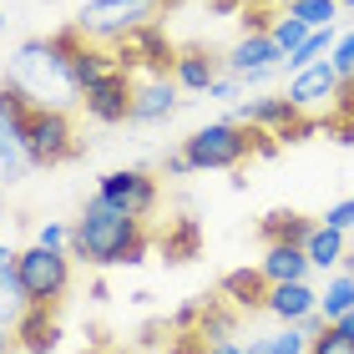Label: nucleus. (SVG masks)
Instances as JSON below:
<instances>
[{
  "mask_svg": "<svg viewBox=\"0 0 354 354\" xmlns=\"http://www.w3.org/2000/svg\"><path fill=\"white\" fill-rule=\"evenodd\" d=\"M71 259H82L91 268H122V263H142L147 259V228L142 218L111 207L102 192H91L82 218L71 228Z\"/></svg>",
  "mask_w": 354,
  "mask_h": 354,
  "instance_id": "f257e3e1",
  "label": "nucleus"
},
{
  "mask_svg": "<svg viewBox=\"0 0 354 354\" xmlns=\"http://www.w3.org/2000/svg\"><path fill=\"white\" fill-rule=\"evenodd\" d=\"M183 152L198 172H233V167H243L248 157L279 152V137L259 132V127H248L238 117H223V122H207L192 137H183Z\"/></svg>",
  "mask_w": 354,
  "mask_h": 354,
  "instance_id": "f03ea898",
  "label": "nucleus"
},
{
  "mask_svg": "<svg viewBox=\"0 0 354 354\" xmlns=\"http://www.w3.org/2000/svg\"><path fill=\"white\" fill-rule=\"evenodd\" d=\"M10 76H15L30 96H36L41 106L82 102V91H76V82H71V66H66V56H61V46H56L51 36H46V41H21Z\"/></svg>",
  "mask_w": 354,
  "mask_h": 354,
  "instance_id": "7ed1b4c3",
  "label": "nucleus"
},
{
  "mask_svg": "<svg viewBox=\"0 0 354 354\" xmlns=\"http://www.w3.org/2000/svg\"><path fill=\"white\" fill-rule=\"evenodd\" d=\"M15 283H21L30 309H61V299H66V288H71V253L30 243L21 259H15Z\"/></svg>",
  "mask_w": 354,
  "mask_h": 354,
  "instance_id": "20e7f679",
  "label": "nucleus"
},
{
  "mask_svg": "<svg viewBox=\"0 0 354 354\" xmlns=\"http://www.w3.org/2000/svg\"><path fill=\"white\" fill-rule=\"evenodd\" d=\"M21 137H26V157L30 167H61L71 157H82V137L66 117V106H30V117L21 122Z\"/></svg>",
  "mask_w": 354,
  "mask_h": 354,
  "instance_id": "39448f33",
  "label": "nucleus"
},
{
  "mask_svg": "<svg viewBox=\"0 0 354 354\" xmlns=\"http://www.w3.org/2000/svg\"><path fill=\"white\" fill-rule=\"evenodd\" d=\"M167 10V0H86L82 10H76V30H86L91 41H122L127 30L137 26H157V15Z\"/></svg>",
  "mask_w": 354,
  "mask_h": 354,
  "instance_id": "423d86ee",
  "label": "nucleus"
},
{
  "mask_svg": "<svg viewBox=\"0 0 354 354\" xmlns=\"http://www.w3.org/2000/svg\"><path fill=\"white\" fill-rule=\"evenodd\" d=\"M51 41L61 46V56H66L76 91H86V86H96V82H106V76H117V71H122V66H117V51H111L106 41H91L86 30H76V26L56 30Z\"/></svg>",
  "mask_w": 354,
  "mask_h": 354,
  "instance_id": "0eeeda50",
  "label": "nucleus"
},
{
  "mask_svg": "<svg viewBox=\"0 0 354 354\" xmlns=\"http://www.w3.org/2000/svg\"><path fill=\"white\" fill-rule=\"evenodd\" d=\"M111 51H117V66L127 76H172L177 46L162 36V26H137L122 41H111Z\"/></svg>",
  "mask_w": 354,
  "mask_h": 354,
  "instance_id": "6e6552de",
  "label": "nucleus"
},
{
  "mask_svg": "<svg viewBox=\"0 0 354 354\" xmlns=\"http://www.w3.org/2000/svg\"><path fill=\"white\" fill-rule=\"evenodd\" d=\"M96 192H102L111 207H122V213H132V218H142V223H147V213L157 207V177L142 172V167L106 172L102 183H96Z\"/></svg>",
  "mask_w": 354,
  "mask_h": 354,
  "instance_id": "1a4fd4ad",
  "label": "nucleus"
},
{
  "mask_svg": "<svg viewBox=\"0 0 354 354\" xmlns=\"http://www.w3.org/2000/svg\"><path fill=\"white\" fill-rule=\"evenodd\" d=\"M132 91H137V76L117 71V76H106V82L86 86L76 106H82L91 122H102V127H117V122H132Z\"/></svg>",
  "mask_w": 354,
  "mask_h": 354,
  "instance_id": "9d476101",
  "label": "nucleus"
},
{
  "mask_svg": "<svg viewBox=\"0 0 354 354\" xmlns=\"http://www.w3.org/2000/svg\"><path fill=\"white\" fill-rule=\"evenodd\" d=\"M339 86H344V76L334 71V61L324 56V61H314V66H304V71L288 76V91L283 96L304 111V117H309V111H319V106H334Z\"/></svg>",
  "mask_w": 354,
  "mask_h": 354,
  "instance_id": "9b49d317",
  "label": "nucleus"
},
{
  "mask_svg": "<svg viewBox=\"0 0 354 354\" xmlns=\"http://www.w3.org/2000/svg\"><path fill=\"white\" fill-rule=\"evenodd\" d=\"M283 66V51L273 41V30H243V41L223 56V71L228 76H253V71H279Z\"/></svg>",
  "mask_w": 354,
  "mask_h": 354,
  "instance_id": "f8f14e48",
  "label": "nucleus"
},
{
  "mask_svg": "<svg viewBox=\"0 0 354 354\" xmlns=\"http://www.w3.org/2000/svg\"><path fill=\"white\" fill-rule=\"evenodd\" d=\"M177 106H183V86H177L172 76H137V91H132V122H142V127L167 122Z\"/></svg>",
  "mask_w": 354,
  "mask_h": 354,
  "instance_id": "ddd939ff",
  "label": "nucleus"
},
{
  "mask_svg": "<svg viewBox=\"0 0 354 354\" xmlns=\"http://www.w3.org/2000/svg\"><path fill=\"white\" fill-rule=\"evenodd\" d=\"M223 76V61L218 51H207V46H177V56H172V82L183 86V91H203L213 86Z\"/></svg>",
  "mask_w": 354,
  "mask_h": 354,
  "instance_id": "4468645a",
  "label": "nucleus"
},
{
  "mask_svg": "<svg viewBox=\"0 0 354 354\" xmlns=\"http://www.w3.org/2000/svg\"><path fill=\"white\" fill-rule=\"evenodd\" d=\"M263 314H273L279 324H304L309 314H319V294H314V283L304 279V283H268V304H263Z\"/></svg>",
  "mask_w": 354,
  "mask_h": 354,
  "instance_id": "2eb2a0df",
  "label": "nucleus"
},
{
  "mask_svg": "<svg viewBox=\"0 0 354 354\" xmlns=\"http://www.w3.org/2000/svg\"><path fill=\"white\" fill-rule=\"evenodd\" d=\"M259 273L268 283H304L314 273L304 243H263V259H259Z\"/></svg>",
  "mask_w": 354,
  "mask_h": 354,
  "instance_id": "dca6fc26",
  "label": "nucleus"
},
{
  "mask_svg": "<svg viewBox=\"0 0 354 354\" xmlns=\"http://www.w3.org/2000/svg\"><path fill=\"white\" fill-rule=\"evenodd\" d=\"M15 339H21L26 354H51L61 344V329H56V309H26L21 324H15Z\"/></svg>",
  "mask_w": 354,
  "mask_h": 354,
  "instance_id": "f3484780",
  "label": "nucleus"
},
{
  "mask_svg": "<svg viewBox=\"0 0 354 354\" xmlns=\"http://www.w3.org/2000/svg\"><path fill=\"white\" fill-rule=\"evenodd\" d=\"M349 233L339 228H329V223H314V233H309V243H304V253H309V263L319 273H334L344 259H349V243H344Z\"/></svg>",
  "mask_w": 354,
  "mask_h": 354,
  "instance_id": "a211bd4d",
  "label": "nucleus"
},
{
  "mask_svg": "<svg viewBox=\"0 0 354 354\" xmlns=\"http://www.w3.org/2000/svg\"><path fill=\"white\" fill-rule=\"evenodd\" d=\"M218 294L233 304V309H263L268 304V279L259 268H238V273H228V279L218 283Z\"/></svg>",
  "mask_w": 354,
  "mask_h": 354,
  "instance_id": "6ab92c4d",
  "label": "nucleus"
},
{
  "mask_svg": "<svg viewBox=\"0 0 354 354\" xmlns=\"http://www.w3.org/2000/svg\"><path fill=\"white\" fill-rule=\"evenodd\" d=\"M30 172V157H26V137H21V122L0 117V177L15 183V177Z\"/></svg>",
  "mask_w": 354,
  "mask_h": 354,
  "instance_id": "aec40b11",
  "label": "nucleus"
},
{
  "mask_svg": "<svg viewBox=\"0 0 354 354\" xmlns=\"http://www.w3.org/2000/svg\"><path fill=\"white\" fill-rule=\"evenodd\" d=\"M309 233H314V218H304V213H268L259 223L263 243H309Z\"/></svg>",
  "mask_w": 354,
  "mask_h": 354,
  "instance_id": "412c9836",
  "label": "nucleus"
},
{
  "mask_svg": "<svg viewBox=\"0 0 354 354\" xmlns=\"http://www.w3.org/2000/svg\"><path fill=\"white\" fill-rule=\"evenodd\" d=\"M349 309H354V273H329V283L319 288V314L329 324H339Z\"/></svg>",
  "mask_w": 354,
  "mask_h": 354,
  "instance_id": "4be33fe9",
  "label": "nucleus"
},
{
  "mask_svg": "<svg viewBox=\"0 0 354 354\" xmlns=\"http://www.w3.org/2000/svg\"><path fill=\"white\" fill-rule=\"evenodd\" d=\"M334 41H339V30H334V26L309 30L299 51H288V56H283V71H304V66H314V61H324V51H334Z\"/></svg>",
  "mask_w": 354,
  "mask_h": 354,
  "instance_id": "5701e85b",
  "label": "nucleus"
},
{
  "mask_svg": "<svg viewBox=\"0 0 354 354\" xmlns=\"http://www.w3.org/2000/svg\"><path fill=\"white\" fill-rule=\"evenodd\" d=\"M243 354H309V334H304V324H283L268 339H253Z\"/></svg>",
  "mask_w": 354,
  "mask_h": 354,
  "instance_id": "b1692460",
  "label": "nucleus"
},
{
  "mask_svg": "<svg viewBox=\"0 0 354 354\" xmlns=\"http://www.w3.org/2000/svg\"><path fill=\"white\" fill-rule=\"evenodd\" d=\"M339 0H288L283 6V15H294V21H304L309 30H319V26H334L339 21Z\"/></svg>",
  "mask_w": 354,
  "mask_h": 354,
  "instance_id": "393cba45",
  "label": "nucleus"
},
{
  "mask_svg": "<svg viewBox=\"0 0 354 354\" xmlns=\"http://www.w3.org/2000/svg\"><path fill=\"white\" fill-rule=\"evenodd\" d=\"M162 253H167V263H187L192 253H198V223H192V218H177L172 233L162 238Z\"/></svg>",
  "mask_w": 354,
  "mask_h": 354,
  "instance_id": "a878e982",
  "label": "nucleus"
},
{
  "mask_svg": "<svg viewBox=\"0 0 354 354\" xmlns=\"http://www.w3.org/2000/svg\"><path fill=\"white\" fill-rule=\"evenodd\" d=\"M30 309L26 304V294H21V283H15V268L10 273H0V324H21V314Z\"/></svg>",
  "mask_w": 354,
  "mask_h": 354,
  "instance_id": "bb28decb",
  "label": "nucleus"
},
{
  "mask_svg": "<svg viewBox=\"0 0 354 354\" xmlns=\"http://www.w3.org/2000/svg\"><path fill=\"white\" fill-rule=\"evenodd\" d=\"M268 30H273V41H279V51H283V56H288V51H299L304 36H309V26L294 21V15H279V21H273Z\"/></svg>",
  "mask_w": 354,
  "mask_h": 354,
  "instance_id": "cd10ccee",
  "label": "nucleus"
},
{
  "mask_svg": "<svg viewBox=\"0 0 354 354\" xmlns=\"http://www.w3.org/2000/svg\"><path fill=\"white\" fill-rule=\"evenodd\" d=\"M309 354H354V339L339 324H329L324 334H314V339H309Z\"/></svg>",
  "mask_w": 354,
  "mask_h": 354,
  "instance_id": "c85d7f7f",
  "label": "nucleus"
},
{
  "mask_svg": "<svg viewBox=\"0 0 354 354\" xmlns=\"http://www.w3.org/2000/svg\"><path fill=\"white\" fill-rule=\"evenodd\" d=\"M329 61H334V71H339V76H354V30H344V36L334 41Z\"/></svg>",
  "mask_w": 354,
  "mask_h": 354,
  "instance_id": "c756f323",
  "label": "nucleus"
},
{
  "mask_svg": "<svg viewBox=\"0 0 354 354\" xmlns=\"http://www.w3.org/2000/svg\"><path fill=\"white\" fill-rule=\"evenodd\" d=\"M207 96H213V102H243L248 91H243V82H238V76H228V71H223L218 82L207 86Z\"/></svg>",
  "mask_w": 354,
  "mask_h": 354,
  "instance_id": "7c9ffc66",
  "label": "nucleus"
},
{
  "mask_svg": "<svg viewBox=\"0 0 354 354\" xmlns=\"http://www.w3.org/2000/svg\"><path fill=\"white\" fill-rule=\"evenodd\" d=\"M319 223H329V228H339V233H354V198H344V203H334Z\"/></svg>",
  "mask_w": 354,
  "mask_h": 354,
  "instance_id": "2f4dec72",
  "label": "nucleus"
},
{
  "mask_svg": "<svg viewBox=\"0 0 354 354\" xmlns=\"http://www.w3.org/2000/svg\"><path fill=\"white\" fill-rule=\"evenodd\" d=\"M36 243H41V248H66V253H71V228H61V223H46V228L36 233Z\"/></svg>",
  "mask_w": 354,
  "mask_h": 354,
  "instance_id": "473e14b6",
  "label": "nucleus"
},
{
  "mask_svg": "<svg viewBox=\"0 0 354 354\" xmlns=\"http://www.w3.org/2000/svg\"><path fill=\"white\" fill-rule=\"evenodd\" d=\"M162 172H167V177H187V172H198V167H192V162H187V152L177 147V152L162 157Z\"/></svg>",
  "mask_w": 354,
  "mask_h": 354,
  "instance_id": "72a5a7b5",
  "label": "nucleus"
},
{
  "mask_svg": "<svg viewBox=\"0 0 354 354\" xmlns=\"http://www.w3.org/2000/svg\"><path fill=\"white\" fill-rule=\"evenodd\" d=\"M207 354H243V349H238L233 339H213V344H207Z\"/></svg>",
  "mask_w": 354,
  "mask_h": 354,
  "instance_id": "f704fd0d",
  "label": "nucleus"
},
{
  "mask_svg": "<svg viewBox=\"0 0 354 354\" xmlns=\"http://www.w3.org/2000/svg\"><path fill=\"white\" fill-rule=\"evenodd\" d=\"M15 259H21V253H15V248H6V243H0V273H10V268H15Z\"/></svg>",
  "mask_w": 354,
  "mask_h": 354,
  "instance_id": "c9c22d12",
  "label": "nucleus"
},
{
  "mask_svg": "<svg viewBox=\"0 0 354 354\" xmlns=\"http://www.w3.org/2000/svg\"><path fill=\"white\" fill-rule=\"evenodd\" d=\"M10 349H15V329L0 324V354H10Z\"/></svg>",
  "mask_w": 354,
  "mask_h": 354,
  "instance_id": "e433bc0d",
  "label": "nucleus"
},
{
  "mask_svg": "<svg viewBox=\"0 0 354 354\" xmlns=\"http://www.w3.org/2000/svg\"><path fill=\"white\" fill-rule=\"evenodd\" d=\"M339 329H344V334H349V339H354V309H349V314L339 319Z\"/></svg>",
  "mask_w": 354,
  "mask_h": 354,
  "instance_id": "4c0bfd02",
  "label": "nucleus"
},
{
  "mask_svg": "<svg viewBox=\"0 0 354 354\" xmlns=\"http://www.w3.org/2000/svg\"><path fill=\"white\" fill-rule=\"evenodd\" d=\"M339 268H344V273H354V259H344V263H339Z\"/></svg>",
  "mask_w": 354,
  "mask_h": 354,
  "instance_id": "58836bf2",
  "label": "nucleus"
},
{
  "mask_svg": "<svg viewBox=\"0 0 354 354\" xmlns=\"http://www.w3.org/2000/svg\"><path fill=\"white\" fill-rule=\"evenodd\" d=\"M339 6H344V10H354V0H339Z\"/></svg>",
  "mask_w": 354,
  "mask_h": 354,
  "instance_id": "ea45409f",
  "label": "nucleus"
},
{
  "mask_svg": "<svg viewBox=\"0 0 354 354\" xmlns=\"http://www.w3.org/2000/svg\"><path fill=\"white\" fill-rule=\"evenodd\" d=\"M0 26H6V10H0Z\"/></svg>",
  "mask_w": 354,
  "mask_h": 354,
  "instance_id": "a19ab883",
  "label": "nucleus"
}]
</instances>
